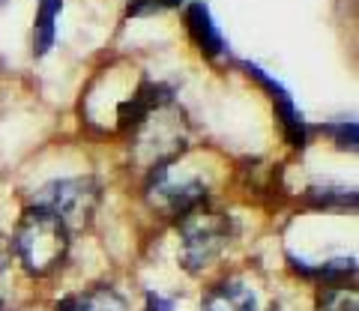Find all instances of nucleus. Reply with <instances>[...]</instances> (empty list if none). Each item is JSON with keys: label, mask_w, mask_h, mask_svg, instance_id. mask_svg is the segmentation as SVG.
<instances>
[{"label": "nucleus", "mask_w": 359, "mask_h": 311, "mask_svg": "<svg viewBox=\"0 0 359 311\" xmlns=\"http://www.w3.org/2000/svg\"><path fill=\"white\" fill-rule=\"evenodd\" d=\"M9 261H13V242H9L4 233H0V272L9 266Z\"/></svg>", "instance_id": "dca6fc26"}, {"label": "nucleus", "mask_w": 359, "mask_h": 311, "mask_svg": "<svg viewBox=\"0 0 359 311\" xmlns=\"http://www.w3.org/2000/svg\"><path fill=\"white\" fill-rule=\"evenodd\" d=\"M150 299V305H147V311H168V308H171V303H165V299H159V296H147Z\"/></svg>", "instance_id": "f3484780"}, {"label": "nucleus", "mask_w": 359, "mask_h": 311, "mask_svg": "<svg viewBox=\"0 0 359 311\" xmlns=\"http://www.w3.org/2000/svg\"><path fill=\"white\" fill-rule=\"evenodd\" d=\"M201 311H257V296L249 284L237 279L219 282L201 299Z\"/></svg>", "instance_id": "6e6552de"}, {"label": "nucleus", "mask_w": 359, "mask_h": 311, "mask_svg": "<svg viewBox=\"0 0 359 311\" xmlns=\"http://www.w3.org/2000/svg\"><path fill=\"white\" fill-rule=\"evenodd\" d=\"M36 207H45L57 216L66 228H81L90 221L99 204V186L93 177H72V180H54L39 188Z\"/></svg>", "instance_id": "20e7f679"}, {"label": "nucleus", "mask_w": 359, "mask_h": 311, "mask_svg": "<svg viewBox=\"0 0 359 311\" xmlns=\"http://www.w3.org/2000/svg\"><path fill=\"white\" fill-rule=\"evenodd\" d=\"M243 66H245V72H249L257 84H264L266 90L273 93V105L278 111V117H282L287 141L294 144V147H306V144H309V123H306V117H302V111L297 108V102L290 99V93L276 81V78H269L261 66H255V63H243Z\"/></svg>", "instance_id": "423d86ee"}, {"label": "nucleus", "mask_w": 359, "mask_h": 311, "mask_svg": "<svg viewBox=\"0 0 359 311\" xmlns=\"http://www.w3.org/2000/svg\"><path fill=\"white\" fill-rule=\"evenodd\" d=\"M294 270L299 275H309V279H320L323 284H344L347 279L356 275V261L353 258H339V261H330L323 266H309L306 261H294Z\"/></svg>", "instance_id": "9b49d317"}, {"label": "nucleus", "mask_w": 359, "mask_h": 311, "mask_svg": "<svg viewBox=\"0 0 359 311\" xmlns=\"http://www.w3.org/2000/svg\"><path fill=\"white\" fill-rule=\"evenodd\" d=\"M186 27L192 33L198 51L204 54V57L216 60L222 54H228V42H224L219 25L212 21V13L204 0H192V4L186 6Z\"/></svg>", "instance_id": "0eeeda50"}, {"label": "nucleus", "mask_w": 359, "mask_h": 311, "mask_svg": "<svg viewBox=\"0 0 359 311\" xmlns=\"http://www.w3.org/2000/svg\"><path fill=\"white\" fill-rule=\"evenodd\" d=\"M60 9H63V0H39L36 21H33V54H36V57H45V54L54 48Z\"/></svg>", "instance_id": "1a4fd4ad"}, {"label": "nucleus", "mask_w": 359, "mask_h": 311, "mask_svg": "<svg viewBox=\"0 0 359 311\" xmlns=\"http://www.w3.org/2000/svg\"><path fill=\"white\" fill-rule=\"evenodd\" d=\"M57 311H126V303L111 287H96V291H90L84 296L63 299Z\"/></svg>", "instance_id": "9d476101"}, {"label": "nucleus", "mask_w": 359, "mask_h": 311, "mask_svg": "<svg viewBox=\"0 0 359 311\" xmlns=\"http://www.w3.org/2000/svg\"><path fill=\"white\" fill-rule=\"evenodd\" d=\"M129 135H132V144H135V159L150 165V168L168 165L180 150L186 147L183 114L174 108L171 96L162 99L159 105H153Z\"/></svg>", "instance_id": "7ed1b4c3"}, {"label": "nucleus", "mask_w": 359, "mask_h": 311, "mask_svg": "<svg viewBox=\"0 0 359 311\" xmlns=\"http://www.w3.org/2000/svg\"><path fill=\"white\" fill-rule=\"evenodd\" d=\"M341 150H356V123H335L327 129Z\"/></svg>", "instance_id": "4468645a"}, {"label": "nucleus", "mask_w": 359, "mask_h": 311, "mask_svg": "<svg viewBox=\"0 0 359 311\" xmlns=\"http://www.w3.org/2000/svg\"><path fill=\"white\" fill-rule=\"evenodd\" d=\"M318 308L320 311H356V291L344 284H323L318 293Z\"/></svg>", "instance_id": "f8f14e48"}, {"label": "nucleus", "mask_w": 359, "mask_h": 311, "mask_svg": "<svg viewBox=\"0 0 359 311\" xmlns=\"http://www.w3.org/2000/svg\"><path fill=\"white\" fill-rule=\"evenodd\" d=\"M13 249L21 266L30 275L42 279V275H51L57 266H63L66 251H69V228L51 209L33 204L18 221Z\"/></svg>", "instance_id": "f257e3e1"}, {"label": "nucleus", "mask_w": 359, "mask_h": 311, "mask_svg": "<svg viewBox=\"0 0 359 311\" xmlns=\"http://www.w3.org/2000/svg\"><path fill=\"white\" fill-rule=\"evenodd\" d=\"M177 228H180V240H183L180 258H183L189 272H201L216 263L224 254V249L231 246L233 230H237L228 213L212 209L207 204H198L195 209L183 213Z\"/></svg>", "instance_id": "f03ea898"}, {"label": "nucleus", "mask_w": 359, "mask_h": 311, "mask_svg": "<svg viewBox=\"0 0 359 311\" xmlns=\"http://www.w3.org/2000/svg\"><path fill=\"white\" fill-rule=\"evenodd\" d=\"M147 201L153 209L165 216H183L198 204H207V183L198 177H177L168 165H159L153 171V180L147 183Z\"/></svg>", "instance_id": "39448f33"}, {"label": "nucleus", "mask_w": 359, "mask_h": 311, "mask_svg": "<svg viewBox=\"0 0 359 311\" xmlns=\"http://www.w3.org/2000/svg\"><path fill=\"white\" fill-rule=\"evenodd\" d=\"M180 0H132L129 13L132 15H147V13H162V9L177 6Z\"/></svg>", "instance_id": "2eb2a0df"}, {"label": "nucleus", "mask_w": 359, "mask_h": 311, "mask_svg": "<svg viewBox=\"0 0 359 311\" xmlns=\"http://www.w3.org/2000/svg\"><path fill=\"white\" fill-rule=\"evenodd\" d=\"M309 198L318 207H330V204H356V192L353 188H309Z\"/></svg>", "instance_id": "ddd939ff"}]
</instances>
